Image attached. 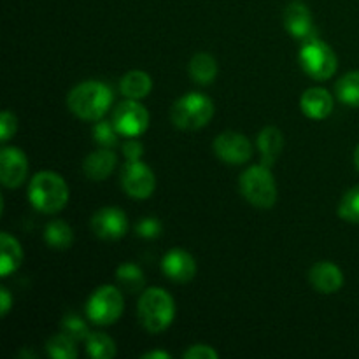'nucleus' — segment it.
<instances>
[{
	"mask_svg": "<svg viewBox=\"0 0 359 359\" xmlns=\"http://www.w3.org/2000/svg\"><path fill=\"white\" fill-rule=\"evenodd\" d=\"M125 302L121 291L114 286H100L86 304V316L91 323L100 326L114 325L123 314Z\"/></svg>",
	"mask_w": 359,
	"mask_h": 359,
	"instance_id": "obj_7",
	"label": "nucleus"
},
{
	"mask_svg": "<svg viewBox=\"0 0 359 359\" xmlns=\"http://www.w3.org/2000/svg\"><path fill=\"white\" fill-rule=\"evenodd\" d=\"M46 349L48 354L55 359H76L77 358V349H76V340L70 339L65 333H60V335H53L51 339L46 344Z\"/></svg>",
	"mask_w": 359,
	"mask_h": 359,
	"instance_id": "obj_26",
	"label": "nucleus"
},
{
	"mask_svg": "<svg viewBox=\"0 0 359 359\" xmlns=\"http://www.w3.org/2000/svg\"><path fill=\"white\" fill-rule=\"evenodd\" d=\"M91 230L98 238L104 241H118L125 237L128 230V219L121 209L116 207H104L97 210L91 217Z\"/></svg>",
	"mask_w": 359,
	"mask_h": 359,
	"instance_id": "obj_12",
	"label": "nucleus"
},
{
	"mask_svg": "<svg viewBox=\"0 0 359 359\" xmlns=\"http://www.w3.org/2000/svg\"><path fill=\"white\" fill-rule=\"evenodd\" d=\"M112 123L119 135H125L128 139L142 135L149 126V112L146 111L142 104L137 100H125L119 104L112 112Z\"/></svg>",
	"mask_w": 359,
	"mask_h": 359,
	"instance_id": "obj_8",
	"label": "nucleus"
},
{
	"mask_svg": "<svg viewBox=\"0 0 359 359\" xmlns=\"http://www.w3.org/2000/svg\"><path fill=\"white\" fill-rule=\"evenodd\" d=\"M121 186L132 198H149L156 188V177L153 170L140 160H128L121 168Z\"/></svg>",
	"mask_w": 359,
	"mask_h": 359,
	"instance_id": "obj_9",
	"label": "nucleus"
},
{
	"mask_svg": "<svg viewBox=\"0 0 359 359\" xmlns=\"http://www.w3.org/2000/svg\"><path fill=\"white\" fill-rule=\"evenodd\" d=\"M182 358L186 359H217L219 354L212 349L210 346H205V344H196V346H191Z\"/></svg>",
	"mask_w": 359,
	"mask_h": 359,
	"instance_id": "obj_32",
	"label": "nucleus"
},
{
	"mask_svg": "<svg viewBox=\"0 0 359 359\" xmlns=\"http://www.w3.org/2000/svg\"><path fill=\"white\" fill-rule=\"evenodd\" d=\"M28 200L39 212L56 214L69 202V186L56 172H39L28 184Z\"/></svg>",
	"mask_w": 359,
	"mask_h": 359,
	"instance_id": "obj_2",
	"label": "nucleus"
},
{
	"mask_svg": "<svg viewBox=\"0 0 359 359\" xmlns=\"http://www.w3.org/2000/svg\"><path fill=\"white\" fill-rule=\"evenodd\" d=\"M354 165H356V168L359 170V144H358L356 151H354Z\"/></svg>",
	"mask_w": 359,
	"mask_h": 359,
	"instance_id": "obj_36",
	"label": "nucleus"
},
{
	"mask_svg": "<svg viewBox=\"0 0 359 359\" xmlns=\"http://www.w3.org/2000/svg\"><path fill=\"white\" fill-rule=\"evenodd\" d=\"M161 270L165 277L177 284H184L193 280L196 276V262L184 249H172L161 259Z\"/></svg>",
	"mask_w": 359,
	"mask_h": 359,
	"instance_id": "obj_13",
	"label": "nucleus"
},
{
	"mask_svg": "<svg viewBox=\"0 0 359 359\" xmlns=\"http://www.w3.org/2000/svg\"><path fill=\"white\" fill-rule=\"evenodd\" d=\"M112 104V91L100 81H86L74 88L67 97L70 112L84 121H98Z\"/></svg>",
	"mask_w": 359,
	"mask_h": 359,
	"instance_id": "obj_1",
	"label": "nucleus"
},
{
	"mask_svg": "<svg viewBox=\"0 0 359 359\" xmlns=\"http://www.w3.org/2000/svg\"><path fill=\"white\" fill-rule=\"evenodd\" d=\"M118 130H116L114 123L112 121H104V119H98L93 126V140L97 144H100L102 147H114L118 144Z\"/></svg>",
	"mask_w": 359,
	"mask_h": 359,
	"instance_id": "obj_28",
	"label": "nucleus"
},
{
	"mask_svg": "<svg viewBox=\"0 0 359 359\" xmlns=\"http://www.w3.org/2000/svg\"><path fill=\"white\" fill-rule=\"evenodd\" d=\"M11 305H13V298H11V293L7 291V287H0V314L7 316Z\"/></svg>",
	"mask_w": 359,
	"mask_h": 359,
	"instance_id": "obj_34",
	"label": "nucleus"
},
{
	"mask_svg": "<svg viewBox=\"0 0 359 359\" xmlns=\"http://www.w3.org/2000/svg\"><path fill=\"white\" fill-rule=\"evenodd\" d=\"M123 153H125V156L128 158V160H140L144 154V147L142 144L132 139L123 146Z\"/></svg>",
	"mask_w": 359,
	"mask_h": 359,
	"instance_id": "obj_33",
	"label": "nucleus"
},
{
	"mask_svg": "<svg viewBox=\"0 0 359 359\" xmlns=\"http://www.w3.org/2000/svg\"><path fill=\"white\" fill-rule=\"evenodd\" d=\"M46 244L56 251H65L74 244V231L65 221L55 219L46 226L44 230Z\"/></svg>",
	"mask_w": 359,
	"mask_h": 359,
	"instance_id": "obj_22",
	"label": "nucleus"
},
{
	"mask_svg": "<svg viewBox=\"0 0 359 359\" xmlns=\"http://www.w3.org/2000/svg\"><path fill=\"white\" fill-rule=\"evenodd\" d=\"M161 231H163V226H161L160 219H156V217H144L135 226L137 237L147 238V241L158 238L161 235Z\"/></svg>",
	"mask_w": 359,
	"mask_h": 359,
	"instance_id": "obj_30",
	"label": "nucleus"
},
{
	"mask_svg": "<svg viewBox=\"0 0 359 359\" xmlns=\"http://www.w3.org/2000/svg\"><path fill=\"white\" fill-rule=\"evenodd\" d=\"M86 351L95 359H112L116 356V344L105 333L91 332L86 339Z\"/></svg>",
	"mask_w": 359,
	"mask_h": 359,
	"instance_id": "obj_25",
	"label": "nucleus"
},
{
	"mask_svg": "<svg viewBox=\"0 0 359 359\" xmlns=\"http://www.w3.org/2000/svg\"><path fill=\"white\" fill-rule=\"evenodd\" d=\"M335 93L342 104L359 107V70L346 74L335 84Z\"/></svg>",
	"mask_w": 359,
	"mask_h": 359,
	"instance_id": "obj_23",
	"label": "nucleus"
},
{
	"mask_svg": "<svg viewBox=\"0 0 359 359\" xmlns=\"http://www.w3.org/2000/svg\"><path fill=\"white\" fill-rule=\"evenodd\" d=\"M119 90L126 98L132 100H142L153 90V81H151L149 74L142 72V70H132V72L125 74L119 81Z\"/></svg>",
	"mask_w": 359,
	"mask_h": 359,
	"instance_id": "obj_20",
	"label": "nucleus"
},
{
	"mask_svg": "<svg viewBox=\"0 0 359 359\" xmlns=\"http://www.w3.org/2000/svg\"><path fill=\"white\" fill-rule=\"evenodd\" d=\"M284 139L283 133L276 126H266L259 132L258 135V147L259 153H262V165L265 167H272L276 163V160L279 158V154L283 153Z\"/></svg>",
	"mask_w": 359,
	"mask_h": 359,
	"instance_id": "obj_19",
	"label": "nucleus"
},
{
	"mask_svg": "<svg viewBox=\"0 0 359 359\" xmlns=\"http://www.w3.org/2000/svg\"><path fill=\"white\" fill-rule=\"evenodd\" d=\"M214 102L202 93L184 95L177 98L170 109V119L181 130H200L212 119Z\"/></svg>",
	"mask_w": 359,
	"mask_h": 359,
	"instance_id": "obj_5",
	"label": "nucleus"
},
{
	"mask_svg": "<svg viewBox=\"0 0 359 359\" xmlns=\"http://www.w3.org/2000/svg\"><path fill=\"white\" fill-rule=\"evenodd\" d=\"M16 130H18L16 116L9 111H4L2 116H0V140H2V142H7V140L16 133Z\"/></svg>",
	"mask_w": 359,
	"mask_h": 359,
	"instance_id": "obj_31",
	"label": "nucleus"
},
{
	"mask_svg": "<svg viewBox=\"0 0 359 359\" xmlns=\"http://www.w3.org/2000/svg\"><path fill=\"white\" fill-rule=\"evenodd\" d=\"M333 105L335 102H333L332 93L323 88H309L300 98V107L304 114L316 121L328 118L333 112Z\"/></svg>",
	"mask_w": 359,
	"mask_h": 359,
	"instance_id": "obj_16",
	"label": "nucleus"
},
{
	"mask_svg": "<svg viewBox=\"0 0 359 359\" xmlns=\"http://www.w3.org/2000/svg\"><path fill=\"white\" fill-rule=\"evenodd\" d=\"M62 332L65 335H69L70 339H74L76 342H81V340H86L88 335H90V330H88V325L76 314H69L63 318L62 321Z\"/></svg>",
	"mask_w": 359,
	"mask_h": 359,
	"instance_id": "obj_29",
	"label": "nucleus"
},
{
	"mask_svg": "<svg viewBox=\"0 0 359 359\" xmlns=\"http://www.w3.org/2000/svg\"><path fill=\"white\" fill-rule=\"evenodd\" d=\"M144 359H170L172 356L168 353H161V351H151V353L142 354Z\"/></svg>",
	"mask_w": 359,
	"mask_h": 359,
	"instance_id": "obj_35",
	"label": "nucleus"
},
{
	"mask_svg": "<svg viewBox=\"0 0 359 359\" xmlns=\"http://www.w3.org/2000/svg\"><path fill=\"white\" fill-rule=\"evenodd\" d=\"M139 319L149 333H161L172 325L175 318L174 298L161 287L144 290L139 300Z\"/></svg>",
	"mask_w": 359,
	"mask_h": 359,
	"instance_id": "obj_3",
	"label": "nucleus"
},
{
	"mask_svg": "<svg viewBox=\"0 0 359 359\" xmlns=\"http://www.w3.org/2000/svg\"><path fill=\"white\" fill-rule=\"evenodd\" d=\"M238 189L251 205L258 209H272L277 202V186L272 170L265 165H252L242 172Z\"/></svg>",
	"mask_w": 359,
	"mask_h": 359,
	"instance_id": "obj_4",
	"label": "nucleus"
},
{
	"mask_svg": "<svg viewBox=\"0 0 359 359\" xmlns=\"http://www.w3.org/2000/svg\"><path fill=\"white\" fill-rule=\"evenodd\" d=\"M284 27L294 39L305 41L312 35V14L302 0H293L284 11Z\"/></svg>",
	"mask_w": 359,
	"mask_h": 359,
	"instance_id": "obj_15",
	"label": "nucleus"
},
{
	"mask_svg": "<svg viewBox=\"0 0 359 359\" xmlns=\"http://www.w3.org/2000/svg\"><path fill=\"white\" fill-rule=\"evenodd\" d=\"M212 147L216 156L228 165H244L252 156V146L249 139L237 132L219 133Z\"/></svg>",
	"mask_w": 359,
	"mask_h": 359,
	"instance_id": "obj_10",
	"label": "nucleus"
},
{
	"mask_svg": "<svg viewBox=\"0 0 359 359\" xmlns=\"http://www.w3.org/2000/svg\"><path fill=\"white\" fill-rule=\"evenodd\" d=\"M298 60L304 72L316 81H326L333 77L339 67V60L333 49L316 35L305 39Z\"/></svg>",
	"mask_w": 359,
	"mask_h": 359,
	"instance_id": "obj_6",
	"label": "nucleus"
},
{
	"mask_svg": "<svg viewBox=\"0 0 359 359\" xmlns=\"http://www.w3.org/2000/svg\"><path fill=\"white\" fill-rule=\"evenodd\" d=\"M28 158L18 147H2L0 151V181L6 188H20L27 181Z\"/></svg>",
	"mask_w": 359,
	"mask_h": 359,
	"instance_id": "obj_11",
	"label": "nucleus"
},
{
	"mask_svg": "<svg viewBox=\"0 0 359 359\" xmlns=\"http://www.w3.org/2000/svg\"><path fill=\"white\" fill-rule=\"evenodd\" d=\"M189 76L195 81L196 84H212L214 79L217 76V62L212 55L209 53H196L195 56L189 62Z\"/></svg>",
	"mask_w": 359,
	"mask_h": 359,
	"instance_id": "obj_21",
	"label": "nucleus"
},
{
	"mask_svg": "<svg viewBox=\"0 0 359 359\" xmlns=\"http://www.w3.org/2000/svg\"><path fill=\"white\" fill-rule=\"evenodd\" d=\"M116 279H118L119 286L126 290L128 293H139L146 286V279H144L142 270L133 263H123L116 270Z\"/></svg>",
	"mask_w": 359,
	"mask_h": 359,
	"instance_id": "obj_24",
	"label": "nucleus"
},
{
	"mask_svg": "<svg viewBox=\"0 0 359 359\" xmlns=\"http://www.w3.org/2000/svg\"><path fill=\"white\" fill-rule=\"evenodd\" d=\"M23 263V249L20 242L7 231L0 233V276L7 277L16 272Z\"/></svg>",
	"mask_w": 359,
	"mask_h": 359,
	"instance_id": "obj_18",
	"label": "nucleus"
},
{
	"mask_svg": "<svg viewBox=\"0 0 359 359\" xmlns=\"http://www.w3.org/2000/svg\"><path fill=\"white\" fill-rule=\"evenodd\" d=\"M339 216L347 223L359 224V186L351 188L342 196L339 205Z\"/></svg>",
	"mask_w": 359,
	"mask_h": 359,
	"instance_id": "obj_27",
	"label": "nucleus"
},
{
	"mask_svg": "<svg viewBox=\"0 0 359 359\" xmlns=\"http://www.w3.org/2000/svg\"><path fill=\"white\" fill-rule=\"evenodd\" d=\"M309 280L318 293L333 294L344 286V273L335 263L318 262L309 270Z\"/></svg>",
	"mask_w": 359,
	"mask_h": 359,
	"instance_id": "obj_14",
	"label": "nucleus"
},
{
	"mask_svg": "<svg viewBox=\"0 0 359 359\" xmlns=\"http://www.w3.org/2000/svg\"><path fill=\"white\" fill-rule=\"evenodd\" d=\"M118 163V156L111 147H102L88 154L83 161V170L90 181H105Z\"/></svg>",
	"mask_w": 359,
	"mask_h": 359,
	"instance_id": "obj_17",
	"label": "nucleus"
}]
</instances>
